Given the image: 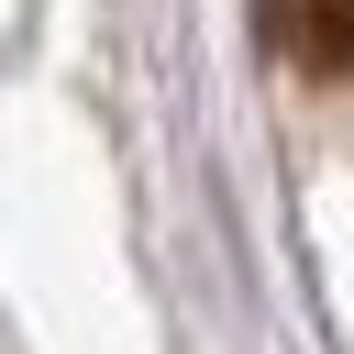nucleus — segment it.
<instances>
[{"label":"nucleus","mask_w":354,"mask_h":354,"mask_svg":"<svg viewBox=\"0 0 354 354\" xmlns=\"http://www.w3.org/2000/svg\"><path fill=\"white\" fill-rule=\"evenodd\" d=\"M266 33L310 77H354V0H266Z\"/></svg>","instance_id":"f257e3e1"}]
</instances>
